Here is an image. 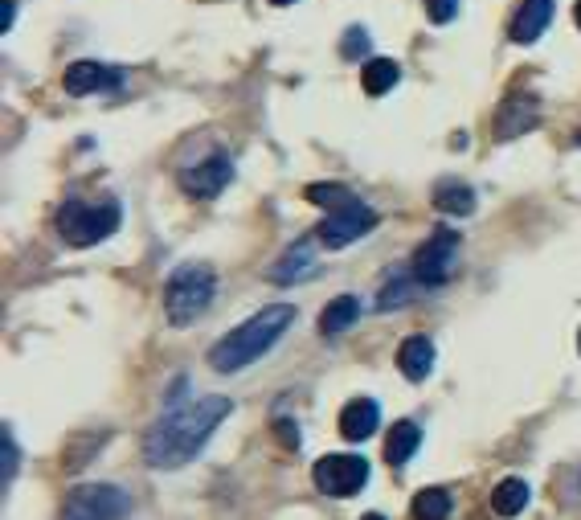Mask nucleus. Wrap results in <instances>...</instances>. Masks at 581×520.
<instances>
[{
	"label": "nucleus",
	"mask_w": 581,
	"mask_h": 520,
	"mask_svg": "<svg viewBox=\"0 0 581 520\" xmlns=\"http://www.w3.org/2000/svg\"><path fill=\"white\" fill-rule=\"evenodd\" d=\"M426 17L434 25H451L459 17V0H426Z\"/></svg>",
	"instance_id": "a878e982"
},
{
	"label": "nucleus",
	"mask_w": 581,
	"mask_h": 520,
	"mask_svg": "<svg viewBox=\"0 0 581 520\" xmlns=\"http://www.w3.org/2000/svg\"><path fill=\"white\" fill-rule=\"evenodd\" d=\"M131 512V496L115 484H86L78 492H70L62 520H127Z\"/></svg>",
	"instance_id": "423d86ee"
},
{
	"label": "nucleus",
	"mask_w": 581,
	"mask_h": 520,
	"mask_svg": "<svg viewBox=\"0 0 581 520\" xmlns=\"http://www.w3.org/2000/svg\"><path fill=\"white\" fill-rule=\"evenodd\" d=\"M307 201L332 213V209H344V205L361 201V197H356V193H352L348 185H328V181H324V185H307Z\"/></svg>",
	"instance_id": "5701e85b"
},
{
	"label": "nucleus",
	"mask_w": 581,
	"mask_h": 520,
	"mask_svg": "<svg viewBox=\"0 0 581 520\" xmlns=\"http://www.w3.org/2000/svg\"><path fill=\"white\" fill-rule=\"evenodd\" d=\"M311 480L328 496H356L369 484V459L361 455H324L311 467Z\"/></svg>",
	"instance_id": "0eeeda50"
},
{
	"label": "nucleus",
	"mask_w": 581,
	"mask_h": 520,
	"mask_svg": "<svg viewBox=\"0 0 581 520\" xmlns=\"http://www.w3.org/2000/svg\"><path fill=\"white\" fill-rule=\"evenodd\" d=\"M577 349H581V336H577Z\"/></svg>",
	"instance_id": "2f4dec72"
},
{
	"label": "nucleus",
	"mask_w": 581,
	"mask_h": 520,
	"mask_svg": "<svg viewBox=\"0 0 581 520\" xmlns=\"http://www.w3.org/2000/svg\"><path fill=\"white\" fill-rule=\"evenodd\" d=\"M213 295H217V275L205 263L176 267L168 287H164V316H168V324L189 328L193 320H201L209 312Z\"/></svg>",
	"instance_id": "7ed1b4c3"
},
{
	"label": "nucleus",
	"mask_w": 581,
	"mask_h": 520,
	"mask_svg": "<svg viewBox=\"0 0 581 520\" xmlns=\"http://www.w3.org/2000/svg\"><path fill=\"white\" fill-rule=\"evenodd\" d=\"M234 414V402L226 394L193 398L189 406H172L144 439V459L160 471H176L201 455V447L213 439V430Z\"/></svg>",
	"instance_id": "f257e3e1"
},
{
	"label": "nucleus",
	"mask_w": 581,
	"mask_h": 520,
	"mask_svg": "<svg viewBox=\"0 0 581 520\" xmlns=\"http://www.w3.org/2000/svg\"><path fill=\"white\" fill-rule=\"evenodd\" d=\"M373 226H377V213H373L365 201H352V205L328 213V218L320 222V230H316V238H320L328 250H344V246H352L356 238H365Z\"/></svg>",
	"instance_id": "6e6552de"
},
{
	"label": "nucleus",
	"mask_w": 581,
	"mask_h": 520,
	"mask_svg": "<svg viewBox=\"0 0 581 520\" xmlns=\"http://www.w3.org/2000/svg\"><path fill=\"white\" fill-rule=\"evenodd\" d=\"M528 500H532V488L524 480H516V475L504 484H496V492H491V508H496L500 516H520L528 508Z\"/></svg>",
	"instance_id": "a211bd4d"
},
{
	"label": "nucleus",
	"mask_w": 581,
	"mask_h": 520,
	"mask_svg": "<svg viewBox=\"0 0 581 520\" xmlns=\"http://www.w3.org/2000/svg\"><path fill=\"white\" fill-rule=\"evenodd\" d=\"M316 271H320V267H316V250H311L307 238H299V242H291V246L283 250L279 263L266 271V279L279 283V287H295L299 279H311Z\"/></svg>",
	"instance_id": "9b49d317"
},
{
	"label": "nucleus",
	"mask_w": 581,
	"mask_h": 520,
	"mask_svg": "<svg viewBox=\"0 0 581 520\" xmlns=\"http://www.w3.org/2000/svg\"><path fill=\"white\" fill-rule=\"evenodd\" d=\"M414 520H446L451 516V496H446L442 488H426L414 496Z\"/></svg>",
	"instance_id": "4be33fe9"
},
{
	"label": "nucleus",
	"mask_w": 581,
	"mask_h": 520,
	"mask_svg": "<svg viewBox=\"0 0 581 520\" xmlns=\"http://www.w3.org/2000/svg\"><path fill=\"white\" fill-rule=\"evenodd\" d=\"M422 447V426L418 422H397L389 430V439H385V459L393 467H401L406 459H414V451Z\"/></svg>",
	"instance_id": "f3484780"
},
{
	"label": "nucleus",
	"mask_w": 581,
	"mask_h": 520,
	"mask_svg": "<svg viewBox=\"0 0 581 520\" xmlns=\"http://www.w3.org/2000/svg\"><path fill=\"white\" fill-rule=\"evenodd\" d=\"M271 5H295V0H271Z\"/></svg>",
	"instance_id": "7c9ffc66"
},
{
	"label": "nucleus",
	"mask_w": 581,
	"mask_h": 520,
	"mask_svg": "<svg viewBox=\"0 0 581 520\" xmlns=\"http://www.w3.org/2000/svg\"><path fill=\"white\" fill-rule=\"evenodd\" d=\"M577 144H581V132H577Z\"/></svg>",
	"instance_id": "473e14b6"
},
{
	"label": "nucleus",
	"mask_w": 581,
	"mask_h": 520,
	"mask_svg": "<svg viewBox=\"0 0 581 520\" xmlns=\"http://www.w3.org/2000/svg\"><path fill=\"white\" fill-rule=\"evenodd\" d=\"M230 181H234V160H230L226 152H213V156H205L201 164L181 168V189H185L189 197H201V201L217 197Z\"/></svg>",
	"instance_id": "1a4fd4ad"
},
{
	"label": "nucleus",
	"mask_w": 581,
	"mask_h": 520,
	"mask_svg": "<svg viewBox=\"0 0 581 520\" xmlns=\"http://www.w3.org/2000/svg\"><path fill=\"white\" fill-rule=\"evenodd\" d=\"M377 426H381V406L373 398H356L340 410V435L348 443H365L369 435H377Z\"/></svg>",
	"instance_id": "4468645a"
},
{
	"label": "nucleus",
	"mask_w": 581,
	"mask_h": 520,
	"mask_svg": "<svg viewBox=\"0 0 581 520\" xmlns=\"http://www.w3.org/2000/svg\"><path fill=\"white\" fill-rule=\"evenodd\" d=\"M397 78H401V66L393 58H373V62H365V74H361L369 95H389L397 86Z\"/></svg>",
	"instance_id": "6ab92c4d"
},
{
	"label": "nucleus",
	"mask_w": 581,
	"mask_h": 520,
	"mask_svg": "<svg viewBox=\"0 0 581 520\" xmlns=\"http://www.w3.org/2000/svg\"><path fill=\"white\" fill-rule=\"evenodd\" d=\"M295 324V308L291 303H266L262 312H254L246 324H238L230 336H221L209 349V365L217 373H238L254 361H262L275 344L287 336V328Z\"/></svg>",
	"instance_id": "f03ea898"
},
{
	"label": "nucleus",
	"mask_w": 581,
	"mask_h": 520,
	"mask_svg": "<svg viewBox=\"0 0 581 520\" xmlns=\"http://www.w3.org/2000/svg\"><path fill=\"white\" fill-rule=\"evenodd\" d=\"M573 21H577V29H581V0H577V5H573Z\"/></svg>",
	"instance_id": "c85d7f7f"
},
{
	"label": "nucleus",
	"mask_w": 581,
	"mask_h": 520,
	"mask_svg": "<svg viewBox=\"0 0 581 520\" xmlns=\"http://www.w3.org/2000/svg\"><path fill=\"white\" fill-rule=\"evenodd\" d=\"M541 123V111H536V99L528 95H508L496 111V140H516L524 132Z\"/></svg>",
	"instance_id": "f8f14e48"
},
{
	"label": "nucleus",
	"mask_w": 581,
	"mask_h": 520,
	"mask_svg": "<svg viewBox=\"0 0 581 520\" xmlns=\"http://www.w3.org/2000/svg\"><path fill=\"white\" fill-rule=\"evenodd\" d=\"M356 320H361V299H356V295H336L328 308H324V316H320V332L324 336H340Z\"/></svg>",
	"instance_id": "dca6fc26"
},
{
	"label": "nucleus",
	"mask_w": 581,
	"mask_h": 520,
	"mask_svg": "<svg viewBox=\"0 0 581 520\" xmlns=\"http://www.w3.org/2000/svg\"><path fill=\"white\" fill-rule=\"evenodd\" d=\"M13 21H17V0H5V5H0V29H13Z\"/></svg>",
	"instance_id": "cd10ccee"
},
{
	"label": "nucleus",
	"mask_w": 581,
	"mask_h": 520,
	"mask_svg": "<svg viewBox=\"0 0 581 520\" xmlns=\"http://www.w3.org/2000/svg\"><path fill=\"white\" fill-rule=\"evenodd\" d=\"M17 463H21L17 439H13V430H5V435H0V475H5V480H13V475H17Z\"/></svg>",
	"instance_id": "393cba45"
},
{
	"label": "nucleus",
	"mask_w": 581,
	"mask_h": 520,
	"mask_svg": "<svg viewBox=\"0 0 581 520\" xmlns=\"http://www.w3.org/2000/svg\"><path fill=\"white\" fill-rule=\"evenodd\" d=\"M361 520H385V516H381V512H369V516H361Z\"/></svg>",
	"instance_id": "c756f323"
},
{
	"label": "nucleus",
	"mask_w": 581,
	"mask_h": 520,
	"mask_svg": "<svg viewBox=\"0 0 581 520\" xmlns=\"http://www.w3.org/2000/svg\"><path fill=\"white\" fill-rule=\"evenodd\" d=\"M275 430H279V439H283L287 447H299V430H295V422L279 418V426H275Z\"/></svg>",
	"instance_id": "bb28decb"
},
{
	"label": "nucleus",
	"mask_w": 581,
	"mask_h": 520,
	"mask_svg": "<svg viewBox=\"0 0 581 520\" xmlns=\"http://www.w3.org/2000/svg\"><path fill=\"white\" fill-rule=\"evenodd\" d=\"M553 13H557L553 0H524V5L516 9V17H512V29H508L512 41L516 46H532V41L553 25Z\"/></svg>",
	"instance_id": "ddd939ff"
},
{
	"label": "nucleus",
	"mask_w": 581,
	"mask_h": 520,
	"mask_svg": "<svg viewBox=\"0 0 581 520\" xmlns=\"http://www.w3.org/2000/svg\"><path fill=\"white\" fill-rule=\"evenodd\" d=\"M422 283L414 279V271H406V275H393L385 287H381V299H377V308L381 312H393V308H406V303L414 299V291H418Z\"/></svg>",
	"instance_id": "412c9836"
},
{
	"label": "nucleus",
	"mask_w": 581,
	"mask_h": 520,
	"mask_svg": "<svg viewBox=\"0 0 581 520\" xmlns=\"http://www.w3.org/2000/svg\"><path fill=\"white\" fill-rule=\"evenodd\" d=\"M119 222H123L119 201H66L58 209V234L78 250L111 238Z\"/></svg>",
	"instance_id": "20e7f679"
},
{
	"label": "nucleus",
	"mask_w": 581,
	"mask_h": 520,
	"mask_svg": "<svg viewBox=\"0 0 581 520\" xmlns=\"http://www.w3.org/2000/svg\"><path fill=\"white\" fill-rule=\"evenodd\" d=\"M365 50H369V33H365V25H348V29H344V46H340V54H344L348 62H356V58H365Z\"/></svg>",
	"instance_id": "b1692460"
},
{
	"label": "nucleus",
	"mask_w": 581,
	"mask_h": 520,
	"mask_svg": "<svg viewBox=\"0 0 581 520\" xmlns=\"http://www.w3.org/2000/svg\"><path fill=\"white\" fill-rule=\"evenodd\" d=\"M62 86L74 99L95 95V91H115V86H123V70L119 66H103V62H74L66 70Z\"/></svg>",
	"instance_id": "9d476101"
},
{
	"label": "nucleus",
	"mask_w": 581,
	"mask_h": 520,
	"mask_svg": "<svg viewBox=\"0 0 581 520\" xmlns=\"http://www.w3.org/2000/svg\"><path fill=\"white\" fill-rule=\"evenodd\" d=\"M434 205H438L442 213H459V218H467V213L475 209V193H471L467 185H459V181H442V185L434 189Z\"/></svg>",
	"instance_id": "aec40b11"
},
{
	"label": "nucleus",
	"mask_w": 581,
	"mask_h": 520,
	"mask_svg": "<svg viewBox=\"0 0 581 520\" xmlns=\"http://www.w3.org/2000/svg\"><path fill=\"white\" fill-rule=\"evenodd\" d=\"M397 369L406 373L410 381H426L434 369V344L430 336H410L406 344L397 349Z\"/></svg>",
	"instance_id": "2eb2a0df"
},
{
	"label": "nucleus",
	"mask_w": 581,
	"mask_h": 520,
	"mask_svg": "<svg viewBox=\"0 0 581 520\" xmlns=\"http://www.w3.org/2000/svg\"><path fill=\"white\" fill-rule=\"evenodd\" d=\"M459 250H463V238L455 230H434L418 254H414V279L422 287H442V283H451L455 271H459Z\"/></svg>",
	"instance_id": "39448f33"
}]
</instances>
